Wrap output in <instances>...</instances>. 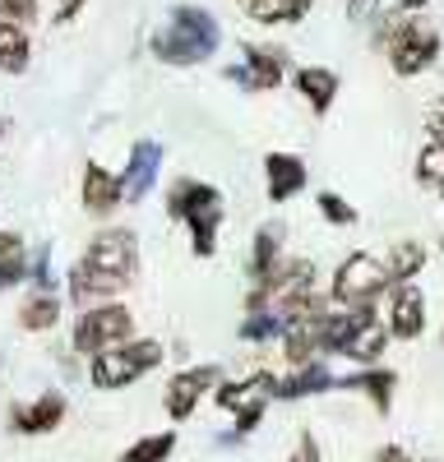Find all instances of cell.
<instances>
[{
    "label": "cell",
    "mask_w": 444,
    "mask_h": 462,
    "mask_svg": "<svg viewBox=\"0 0 444 462\" xmlns=\"http://www.w3.org/2000/svg\"><path fill=\"white\" fill-rule=\"evenodd\" d=\"M176 444H180L176 426H171V430H153V435H139L130 448H121L116 462H171Z\"/></svg>",
    "instance_id": "cell-26"
},
{
    "label": "cell",
    "mask_w": 444,
    "mask_h": 462,
    "mask_svg": "<svg viewBox=\"0 0 444 462\" xmlns=\"http://www.w3.org/2000/svg\"><path fill=\"white\" fill-rule=\"evenodd\" d=\"M315 208H319V217H324L328 226H356V222H361L356 204H347L338 189H319V195H315Z\"/></svg>",
    "instance_id": "cell-30"
},
{
    "label": "cell",
    "mask_w": 444,
    "mask_h": 462,
    "mask_svg": "<svg viewBox=\"0 0 444 462\" xmlns=\"http://www.w3.org/2000/svg\"><path fill=\"white\" fill-rule=\"evenodd\" d=\"M5 130H10V125H5V116H0V143H5Z\"/></svg>",
    "instance_id": "cell-39"
},
{
    "label": "cell",
    "mask_w": 444,
    "mask_h": 462,
    "mask_svg": "<svg viewBox=\"0 0 444 462\" xmlns=\"http://www.w3.org/2000/svg\"><path fill=\"white\" fill-rule=\"evenodd\" d=\"M162 361H167V346L158 337H139L134 333V337H125L116 346L93 352L84 374H88V383L97 393H121V389H130V383H139L143 374H153Z\"/></svg>",
    "instance_id": "cell-4"
},
{
    "label": "cell",
    "mask_w": 444,
    "mask_h": 462,
    "mask_svg": "<svg viewBox=\"0 0 444 462\" xmlns=\"http://www.w3.org/2000/svg\"><path fill=\"white\" fill-rule=\"evenodd\" d=\"M79 208L93 217V222H111L121 208H125V195H121V176L102 167L97 158L84 162L79 171Z\"/></svg>",
    "instance_id": "cell-13"
},
{
    "label": "cell",
    "mask_w": 444,
    "mask_h": 462,
    "mask_svg": "<svg viewBox=\"0 0 444 462\" xmlns=\"http://www.w3.org/2000/svg\"><path fill=\"white\" fill-rule=\"evenodd\" d=\"M439 51H444V37H439V28L426 14H398V23H393L380 56L389 60V69L398 74V79H417V74L435 69Z\"/></svg>",
    "instance_id": "cell-5"
},
{
    "label": "cell",
    "mask_w": 444,
    "mask_h": 462,
    "mask_svg": "<svg viewBox=\"0 0 444 462\" xmlns=\"http://www.w3.org/2000/svg\"><path fill=\"white\" fill-rule=\"evenodd\" d=\"M430 263V245L417 236H402L384 250V268H389V282H417Z\"/></svg>",
    "instance_id": "cell-24"
},
{
    "label": "cell",
    "mask_w": 444,
    "mask_h": 462,
    "mask_svg": "<svg viewBox=\"0 0 444 462\" xmlns=\"http://www.w3.org/2000/svg\"><path fill=\"white\" fill-rule=\"evenodd\" d=\"M380 319L389 328L393 342H417L430 324V305H426V291L417 282H389V291L380 296Z\"/></svg>",
    "instance_id": "cell-10"
},
{
    "label": "cell",
    "mask_w": 444,
    "mask_h": 462,
    "mask_svg": "<svg viewBox=\"0 0 444 462\" xmlns=\"http://www.w3.org/2000/svg\"><path fill=\"white\" fill-rule=\"evenodd\" d=\"M236 47H241V60L222 69V79H232L245 93H273L287 84L291 56L282 47H273V42H236Z\"/></svg>",
    "instance_id": "cell-8"
},
{
    "label": "cell",
    "mask_w": 444,
    "mask_h": 462,
    "mask_svg": "<svg viewBox=\"0 0 444 462\" xmlns=\"http://www.w3.org/2000/svg\"><path fill=\"white\" fill-rule=\"evenodd\" d=\"M389 5H393L398 14H426V10L435 5V0H389Z\"/></svg>",
    "instance_id": "cell-38"
},
{
    "label": "cell",
    "mask_w": 444,
    "mask_h": 462,
    "mask_svg": "<svg viewBox=\"0 0 444 462\" xmlns=\"http://www.w3.org/2000/svg\"><path fill=\"white\" fill-rule=\"evenodd\" d=\"M439 254H444V236H439Z\"/></svg>",
    "instance_id": "cell-43"
},
{
    "label": "cell",
    "mask_w": 444,
    "mask_h": 462,
    "mask_svg": "<svg viewBox=\"0 0 444 462\" xmlns=\"http://www.w3.org/2000/svg\"><path fill=\"white\" fill-rule=\"evenodd\" d=\"M32 65V37H28V23H14V19H0V74H28Z\"/></svg>",
    "instance_id": "cell-25"
},
{
    "label": "cell",
    "mask_w": 444,
    "mask_h": 462,
    "mask_svg": "<svg viewBox=\"0 0 444 462\" xmlns=\"http://www.w3.org/2000/svg\"><path fill=\"white\" fill-rule=\"evenodd\" d=\"M236 337L250 342V346H269V342L282 337V315H278V310H245Z\"/></svg>",
    "instance_id": "cell-27"
},
{
    "label": "cell",
    "mask_w": 444,
    "mask_h": 462,
    "mask_svg": "<svg viewBox=\"0 0 444 462\" xmlns=\"http://www.w3.org/2000/svg\"><path fill=\"white\" fill-rule=\"evenodd\" d=\"M310 185V167L296 152H264V195L269 204H291Z\"/></svg>",
    "instance_id": "cell-16"
},
{
    "label": "cell",
    "mask_w": 444,
    "mask_h": 462,
    "mask_svg": "<svg viewBox=\"0 0 444 462\" xmlns=\"http://www.w3.org/2000/svg\"><path fill=\"white\" fill-rule=\"evenodd\" d=\"M412 176L421 189H439L444 180V139H426L421 152H417V162H412Z\"/></svg>",
    "instance_id": "cell-29"
},
{
    "label": "cell",
    "mask_w": 444,
    "mask_h": 462,
    "mask_svg": "<svg viewBox=\"0 0 444 462\" xmlns=\"http://www.w3.org/2000/svg\"><path fill=\"white\" fill-rule=\"evenodd\" d=\"M389 328H384V319H380V310L370 315L352 337H347V346H343V361H352V365H380L384 361V352H389Z\"/></svg>",
    "instance_id": "cell-23"
},
{
    "label": "cell",
    "mask_w": 444,
    "mask_h": 462,
    "mask_svg": "<svg viewBox=\"0 0 444 462\" xmlns=\"http://www.w3.org/2000/svg\"><path fill=\"white\" fill-rule=\"evenodd\" d=\"M384 5H389V0H347V23H361L365 28Z\"/></svg>",
    "instance_id": "cell-34"
},
{
    "label": "cell",
    "mask_w": 444,
    "mask_h": 462,
    "mask_svg": "<svg viewBox=\"0 0 444 462\" xmlns=\"http://www.w3.org/2000/svg\"><path fill=\"white\" fill-rule=\"evenodd\" d=\"M426 139H444V88H439V97L426 111Z\"/></svg>",
    "instance_id": "cell-35"
},
{
    "label": "cell",
    "mask_w": 444,
    "mask_h": 462,
    "mask_svg": "<svg viewBox=\"0 0 444 462\" xmlns=\"http://www.w3.org/2000/svg\"><path fill=\"white\" fill-rule=\"evenodd\" d=\"M139 278V231L134 226H97L88 245L65 268V305L84 310L97 300H116Z\"/></svg>",
    "instance_id": "cell-1"
},
{
    "label": "cell",
    "mask_w": 444,
    "mask_h": 462,
    "mask_svg": "<svg viewBox=\"0 0 444 462\" xmlns=\"http://www.w3.org/2000/svg\"><path fill=\"white\" fill-rule=\"evenodd\" d=\"M273 383H278V374L273 370H250L245 379H217V389H213V402H217V411H241L245 402H259V398H269L273 402Z\"/></svg>",
    "instance_id": "cell-18"
},
{
    "label": "cell",
    "mask_w": 444,
    "mask_h": 462,
    "mask_svg": "<svg viewBox=\"0 0 444 462\" xmlns=\"http://www.w3.org/2000/svg\"><path fill=\"white\" fill-rule=\"evenodd\" d=\"M65 416H69V398H65L60 389H47V393H37V398H28V402H14L10 416H5V426H10V435L37 439V435L60 430Z\"/></svg>",
    "instance_id": "cell-12"
},
{
    "label": "cell",
    "mask_w": 444,
    "mask_h": 462,
    "mask_svg": "<svg viewBox=\"0 0 444 462\" xmlns=\"http://www.w3.org/2000/svg\"><path fill=\"white\" fill-rule=\"evenodd\" d=\"M84 5H88V0H60L56 14H51V23H56V28H60V23H74V19L84 14Z\"/></svg>",
    "instance_id": "cell-36"
},
{
    "label": "cell",
    "mask_w": 444,
    "mask_h": 462,
    "mask_svg": "<svg viewBox=\"0 0 444 462\" xmlns=\"http://www.w3.org/2000/svg\"><path fill=\"white\" fill-rule=\"evenodd\" d=\"M134 333H139L134 328V310L121 296L116 300H97V305H84V310L74 315V324H69V352L88 361L93 352L116 346V342H125Z\"/></svg>",
    "instance_id": "cell-6"
},
{
    "label": "cell",
    "mask_w": 444,
    "mask_h": 462,
    "mask_svg": "<svg viewBox=\"0 0 444 462\" xmlns=\"http://www.w3.org/2000/svg\"><path fill=\"white\" fill-rule=\"evenodd\" d=\"M421 462H439V457H421Z\"/></svg>",
    "instance_id": "cell-41"
},
{
    "label": "cell",
    "mask_w": 444,
    "mask_h": 462,
    "mask_svg": "<svg viewBox=\"0 0 444 462\" xmlns=\"http://www.w3.org/2000/svg\"><path fill=\"white\" fill-rule=\"evenodd\" d=\"M384 291H389V268H384V254H375V250L343 254L328 278L333 305H380Z\"/></svg>",
    "instance_id": "cell-7"
},
{
    "label": "cell",
    "mask_w": 444,
    "mask_h": 462,
    "mask_svg": "<svg viewBox=\"0 0 444 462\" xmlns=\"http://www.w3.org/2000/svg\"><path fill=\"white\" fill-rule=\"evenodd\" d=\"M28 241H23V231H10V226H0V263H28Z\"/></svg>",
    "instance_id": "cell-31"
},
{
    "label": "cell",
    "mask_w": 444,
    "mask_h": 462,
    "mask_svg": "<svg viewBox=\"0 0 444 462\" xmlns=\"http://www.w3.org/2000/svg\"><path fill=\"white\" fill-rule=\"evenodd\" d=\"M324 310H328V305H324ZM324 310L301 315V319H287V324H282L278 346H282V365H287V370H291V365H306V361H315V356H319V319H324Z\"/></svg>",
    "instance_id": "cell-20"
},
{
    "label": "cell",
    "mask_w": 444,
    "mask_h": 462,
    "mask_svg": "<svg viewBox=\"0 0 444 462\" xmlns=\"http://www.w3.org/2000/svg\"><path fill=\"white\" fill-rule=\"evenodd\" d=\"M333 374L324 356L306 361V365H291L287 374H278L273 383V402H301V398H319V393H333Z\"/></svg>",
    "instance_id": "cell-17"
},
{
    "label": "cell",
    "mask_w": 444,
    "mask_h": 462,
    "mask_svg": "<svg viewBox=\"0 0 444 462\" xmlns=\"http://www.w3.org/2000/svg\"><path fill=\"white\" fill-rule=\"evenodd\" d=\"M435 195H439V199H444V180H439V189H435Z\"/></svg>",
    "instance_id": "cell-40"
},
{
    "label": "cell",
    "mask_w": 444,
    "mask_h": 462,
    "mask_svg": "<svg viewBox=\"0 0 444 462\" xmlns=\"http://www.w3.org/2000/svg\"><path fill=\"white\" fill-rule=\"evenodd\" d=\"M333 389L361 393L370 407H375V416H389V411H393V393H398V370H389L384 361H380V365H356L352 374L333 379Z\"/></svg>",
    "instance_id": "cell-14"
},
{
    "label": "cell",
    "mask_w": 444,
    "mask_h": 462,
    "mask_svg": "<svg viewBox=\"0 0 444 462\" xmlns=\"http://www.w3.org/2000/svg\"><path fill=\"white\" fill-rule=\"evenodd\" d=\"M60 315H65L60 291H37V287H28L23 300H19V328H23V333H51V328H60Z\"/></svg>",
    "instance_id": "cell-22"
},
{
    "label": "cell",
    "mask_w": 444,
    "mask_h": 462,
    "mask_svg": "<svg viewBox=\"0 0 444 462\" xmlns=\"http://www.w3.org/2000/svg\"><path fill=\"white\" fill-rule=\"evenodd\" d=\"M287 84L296 88V97L310 106V116H328L333 102H338V93H343L338 69H328V65H291Z\"/></svg>",
    "instance_id": "cell-15"
},
{
    "label": "cell",
    "mask_w": 444,
    "mask_h": 462,
    "mask_svg": "<svg viewBox=\"0 0 444 462\" xmlns=\"http://www.w3.org/2000/svg\"><path fill=\"white\" fill-rule=\"evenodd\" d=\"M236 10L259 28H296L310 19L315 0H236Z\"/></svg>",
    "instance_id": "cell-21"
},
{
    "label": "cell",
    "mask_w": 444,
    "mask_h": 462,
    "mask_svg": "<svg viewBox=\"0 0 444 462\" xmlns=\"http://www.w3.org/2000/svg\"><path fill=\"white\" fill-rule=\"evenodd\" d=\"M37 14H42V0H0V19L37 23Z\"/></svg>",
    "instance_id": "cell-32"
},
{
    "label": "cell",
    "mask_w": 444,
    "mask_h": 462,
    "mask_svg": "<svg viewBox=\"0 0 444 462\" xmlns=\"http://www.w3.org/2000/svg\"><path fill=\"white\" fill-rule=\"evenodd\" d=\"M222 42H227V32H222V19L213 10L171 5L162 28H153V37H148V51L171 69H195V65H208L222 51Z\"/></svg>",
    "instance_id": "cell-2"
},
{
    "label": "cell",
    "mask_w": 444,
    "mask_h": 462,
    "mask_svg": "<svg viewBox=\"0 0 444 462\" xmlns=\"http://www.w3.org/2000/svg\"><path fill=\"white\" fill-rule=\"evenodd\" d=\"M162 158H167V148H162L158 139H134V143H130L125 167L116 171L125 204H143V199L158 189V180H162Z\"/></svg>",
    "instance_id": "cell-11"
},
{
    "label": "cell",
    "mask_w": 444,
    "mask_h": 462,
    "mask_svg": "<svg viewBox=\"0 0 444 462\" xmlns=\"http://www.w3.org/2000/svg\"><path fill=\"white\" fill-rule=\"evenodd\" d=\"M439 342H444V324H439Z\"/></svg>",
    "instance_id": "cell-42"
},
{
    "label": "cell",
    "mask_w": 444,
    "mask_h": 462,
    "mask_svg": "<svg viewBox=\"0 0 444 462\" xmlns=\"http://www.w3.org/2000/svg\"><path fill=\"white\" fill-rule=\"evenodd\" d=\"M217 379H222V365H185V370H171L167 374V383H162V411H167V420L171 426H185L195 411H199V402L217 389Z\"/></svg>",
    "instance_id": "cell-9"
},
{
    "label": "cell",
    "mask_w": 444,
    "mask_h": 462,
    "mask_svg": "<svg viewBox=\"0 0 444 462\" xmlns=\"http://www.w3.org/2000/svg\"><path fill=\"white\" fill-rule=\"evenodd\" d=\"M287 254V226L282 222H259L254 236H250V254H245V278L250 282H264L269 268Z\"/></svg>",
    "instance_id": "cell-19"
},
{
    "label": "cell",
    "mask_w": 444,
    "mask_h": 462,
    "mask_svg": "<svg viewBox=\"0 0 444 462\" xmlns=\"http://www.w3.org/2000/svg\"><path fill=\"white\" fill-rule=\"evenodd\" d=\"M28 287H37V291H60V273H56V250H51V241H42V245L28 250Z\"/></svg>",
    "instance_id": "cell-28"
},
{
    "label": "cell",
    "mask_w": 444,
    "mask_h": 462,
    "mask_svg": "<svg viewBox=\"0 0 444 462\" xmlns=\"http://www.w3.org/2000/svg\"><path fill=\"white\" fill-rule=\"evenodd\" d=\"M167 217L185 226L195 259H213L217 254V236H222V222H227V199H222V189L213 180L171 176V185H167Z\"/></svg>",
    "instance_id": "cell-3"
},
{
    "label": "cell",
    "mask_w": 444,
    "mask_h": 462,
    "mask_svg": "<svg viewBox=\"0 0 444 462\" xmlns=\"http://www.w3.org/2000/svg\"><path fill=\"white\" fill-rule=\"evenodd\" d=\"M370 462H417V457L407 453L402 444H380V448H375V457H370Z\"/></svg>",
    "instance_id": "cell-37"
},
{
    "label": "cell",
    "mask_w": 444,
    "mask_h": 462,
    "mask_svg": "<svg viewBox=\"0 0 444 462\" xmlns=\"http://www.w3.org/2000/svg\"><path fill=\"white\" fill-rule=\"evenodd\" d=\"M287 462H324V448H319L315 430H301V435H296V444H291Z\"/></svg>",
    "instance_id": "cell-33"
}]
</instances>
